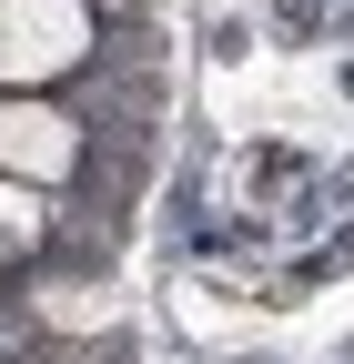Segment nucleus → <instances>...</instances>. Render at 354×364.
<instances>
[{"instance_id": "nucleus-3", "label": "nucleus", "mask_w": 354, "mask_h": 364, "mask_svg": "<svg viewBox=\"0 0 354 364\" xmlns=\"http://www.w3.org/2000/svg\"><path fill=\"white\" fill-rule=\"evenodd\" d=\"M41 233H51V203H41V193H21V182H0V263L41 253Z\"/></svg>"}, {"instance_id": "nucleus-2", "label": "nucleus", "mask_w": 354, "mask_h": 364, "mask_svg": "<svg viewBox=\"0 0 354 364\" xmlns=\"http://www.w3.org/2000/svg\"><path fill=\"white\" fill-rule=\"evenodd\" d=\"M81 112H61L51 91H0V182L21 193H61L81 172Z\"/></svg>"}, {"instance_id": "nucleus-1", "label": "nucleus", "mask_w": 354, "mask_h": 364, "mask_svg": "<svg viewBox=\"0 0 354 364\" xmlns=\"http://www.w3.org/2000/svg\"><path fill=\"white\" fill-rule=\"evenodd\" d=\"M102 51L92 0H0V91H51Z\"/></svg>"}]
</instances>
